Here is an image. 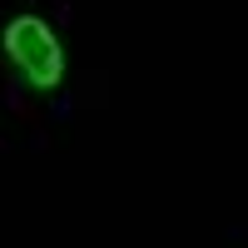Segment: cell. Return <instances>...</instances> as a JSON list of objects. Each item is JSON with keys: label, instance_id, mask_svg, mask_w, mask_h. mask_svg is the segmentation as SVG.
I'll list each match as a JSON object with an SVG mask.
<instances>
[{"label": "cell", "instance_id": "6da1fadb", "mask_svg": "<svg viewBox=\"0 0 248 248\" xmlns=\"http://www.w3.org/2000/svg\"><path fill=\"white\" fill-rule=\"evenodd\" d=\"M5 55L10 65L20 70V79H25L30 90H60V79H65V45L55 40V30L45 25L40 15H15L5 25Z\"/></svg>", "mask_w": 248, "mask_h": 248}]
</instances>
